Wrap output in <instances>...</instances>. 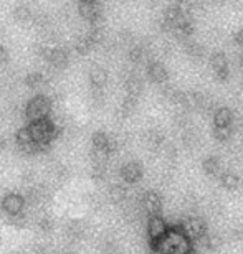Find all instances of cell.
<instances>
[{
    "mask_svg": "<svg viewBox=\"0 0 243 254\" xmlns=\"http://www.w3.org/2000/svg\"><path fill=\"white\" fill-rule=\"evenodd\" d=\"M119 174H121V179L124 180V184L133 185V184H138V182L143 179L144 169H143V165H141V162L131 160V162H126V164L121 167Z\"/></svg>",
    "mask_w": 243,
    "mask_h": 254,
    "instance_id": "cell-8",
    "label": "cell"
},
{
    "mask_svg": "<svg viewBox=\"0 0 243 254\" xmlns=\"http://www.w3.org/2000/svg\"><path fill=\"white\" fill-rule=\"evenodd\" d=\"M202 169H204V174L207 177H212V179H220L224 175V167H222V162L219 157H205L204 162H202Z\"/></svg>",
    "mask_w": 243,
    "mask_h": 254,
    "instance_id": "cell-12",
    "label": "cell"
},
{
    "mask_svg": "<svg viewBox=\"0 0 243 254\" xmlns=\"http://www.w3.org/2000/svg\"><path fill=\"white\" fill-rule=\"evenodd\" d=\"M7 147V142H5V139L2 135H0V152H3V149Z\"/></svg>",
    "mask_w": 243,
    "mask_h": 254,
    "instance_id": "cell-38",
    "label": "cell"
},
{
    "mask_svg": "<svg viewBox=\"0 0 243 254\" xmlns=\"http://www.w3.org/2000/svg\"><path fill=\"white\" fill-rule=\"evenodd\" d=\"M146 57H148V53H146V50L141 47V45H136V47H131L129 50V60L133 63H141L144 62Z\"/></svg>",
    "mask_w": 243,
    "mask_h": 254,
    "instance_id": "cell-28",
    "label": "cell"
},
{
    "mask_svg": "<svg viewBox=\"0 0 243 254\" xmlns=\"http://www.w3.org/2000/svg\"><path fill=\"white\" fill-rule=\"evenodd\" d=\"M234 236L237 238V240L243 241V221H240L239 225L234 228Z\"/></svg>",
    "mask_w": 243,
    "mask_h": 254,
    "instance_id": "cell-34",
    "label": "cell"
},
{
    "mask_svg": "<svg viewBox=\"0 0 243 254\" xmlns=\"http://www.w3.org/2000/svg\"><path fill=\"white\" fill-rule=\"evenodd\" d=\"M93 47H94V43L91 42V38L88 35H83V37H78L75 40V52L80 55H86Z\"/></svg>",
    "mask_w": 243,
    "mask_h": 254,
    "instance_id": "cell-25",
    "label": "cell"
},
{
    "mask_svg": "<svg viewBox=\"0 0 243 254\" xmlns=\"http://www.w3.org/2000/svg\"><path fill=\"white\" fill-rule=\"evenodd\" d=\"M242 68H243V55H242Z\"/></svg>",
    "mask_w": 243,
    "mask_h": 254,
    "instance_id": "cell-39",
    "label": "cell"
},
{
    "mask_svg": "<svg viewBox=\"0 0 243 254\" xmlns=\"http://www.w3.org/2000/svg\"><path fill=\"white\" fill-rule=\"evenodd\" d=\"M106 177V165H93L91 169V179L94 182H103Z\"/></svg>",
    "mask_w": 243,
    "mask_h": 254,
    "instance_id": "cell-31",
    "label": "cell"
},
{
    "mask_svg": "<svg viewBox=\"0 0 243 254\" xmlns=\"http://www.w3.org/2000/svg\"><path fill=\"white\" fill-rule=\"evenodd\" d=\"M2 210L7 213L10 218L22 215L23 206H25V198L20 193H8L2 198V203H0Z\"/></svg>",
    "mask_w": 243,
    "mask_h": 254,
    "instance_id": "cell-7",
    "label": "cell"
},
{
    "mask_svg": "<svg viewBox=\"0 0 243 254\" xmlns=\"http://www.w3.org/2000/svg\"><path fill=\"white\" fill-rule=\"evenodd\" d=\"M199 243L204 245L205 250L214 251V250H219V248L222 246V238L219 235H205Z\"/></svg>",
    "mask_w": 243,
    "mask_h": 254,
    "instance_id": "cell-27",
    "label": "cell"
},
{
    "mask_svg": "<svg viewBox=\"0 0 243 254\" xmlns=\"http://www.w3.org/2000/svg\"><path fill=\"white\" fill-rule=\"evenodd\" d=\"M170 228L167 226L165 220L159 216H151L148 220V238H149V245H156L158 241H161L162 238L167 235Z\"/></svg>",
    "mask_w": 243,
    "mask_h": 254,
    "instance_id": "cell-6",
    "label": "cell"
},
{
    "mask_svg": "<svg viewBox=\"0 0 243 254\" xmlns=\"http://www.w3.org/2000/svg\"><path fill=\"white\" fill-rule=\"evenodd\" d=\"M13 17L17 18L18 22H28V20L33 17V12L27 3H18L17 7L13 8Z\"/></svg>",
    "mask_w": 243,
    "mask_h": 254,
    "instance_id": "cell-26",
    "label": "cell"
},
{
    "mask_svg": "<svg viewBox=\"0 0 243 254\" xmlns=\"http://www.w3.org/2000/svg\"><path fill=\"white\" fill-rule=\"evenodd\" d=\"M109 140H111V135L106 134L104 130H96L94 134L91 135L93 149H98V150H108L109 152Z\"/></svg>",
    "mask_w": 243,
    "mask_h": 254,
    "instance_id": "cell-18",
    "label": "cell"
},
{
    "mask_svg": "<svg viewBox=\"0 0 243 254\" xmlns=\"http://www.w3.org/2000/svg\"><path fill=\"white\" fill-rule=\"evenodd\" d=\"M23 81L30 89H40L45 84V76L40 71H33V73H28L25 76Z\"/></svg>",
    "mask_w": 243,
    "mask_h": 254,
    "instance_id": "cell-24",
    "label": "cell"
},
{
    "mask_svg": "<svg viewBox=\"0 0 243 254\" xmlns=\"http://www.w3.org/2000/svg\"><path fill=\"white\" fill-rule=\"evenodd\" d=\"M45 60H47V62L52 64L53 68L62 69V68H65V66L68 64L70 57H68L67 50H63V48H50L47 57H45Z\"/></svg>",
    "mask_w": 243,
    "mask_h": 254,
    "instance_id": "cell-13",
    "label": "cell"
},
{
    "mask_svg": "<svg viewBox=\"0 0 243 254\" xmlns=\"http://www.w3.org/2000/svg\"><path fill=\"white\" fill-rule=\"evenodd\" d=\"M148 76L153 83L161 84V86H164L167 81H169V71H167L165 66L159 62H151L148 64Z\"/></svg>",
    "mask_w": 243,
    "mask_h": 254,
    "instance_id": "cell-11",
    "label": "cell"
},
{
    "mask_svg": "<svg viewBox=\"0 0 243 254\" xmlns=\"http://www.w3.org/2000/svg\"><path fill=\"white\" fill-rule=\"evenodd\" d=\"M182 140H184V144L187 147H192L197 142V134H195V130H192V129H185L184 130V134H182Z\"/></svg>",
    "mask_w": 243,
    "mask_h": 254,
    "instance_id": "cell-32",
    "label": "cell"
},
{
    "mask_svg": "<svg viewBox=\"0 0 243 254\" xmlns=\"http://www.w3.org/2000/svg\"><path fill=\"white\" fill-rule=\"evenodd\" d=\"M89 83H91V88L93 89H103L104 84L108 83V71L103 66H93V68L89 69Z\"/></svg>",
    "mask_w": 243,
    "mask_h": 254,
    "instance_id": "cell-14",
    "label": "cell"
},
{
    "mask_svg": "<svg viewBox=\"0 0 243 254\" xmlns=\"http://www.w3.org/2000/svg\"><path fill=\"white\" fill-rule=\"evenodd\" d=\"M109 198L113 200L114 203H121L128 198V187L123 185V184H114L113 187L109 189Z\"/></svg>",
    "mask_w": 243,
    "mask_h": 254,
    "instance_id": "cell-23",
    "label": "cell"
},
{
    "mask_svg": "<svg viewBox=\"0 0 243 254\" xmlns=\"http://www.w3.org/2000/svg\"><path fill=\"white\" fill-rule=\"evenodd\" d=\"M136 108H138V98H131V96H126L121 103L119 109H118V114L121 118H129L131 114L134 113Z\"/></svg>",
    "mask_w": 243,
    "mask_h": 254,
    "instance_id": "cell-21",
    "label": "cell"
},
{
    "mask_svg": "<svg viewBox=\"0 0 243 254\" xmlns=\"http://www.w3.org/2000/svg\"><path fill=\"white\" fill-rule=\"evenodd\" d=\"M50 111H52V99L45 94H37L25 106V118L28 119V123H35L50 118Z\"/></svg>",
    "mask_w": 243,
    "mask_h": 254,
    "instance_id": "cell-3",
    "label": "cell"
},
{
    "mask_svg": "<svg viewBox=\"0 0 243 254\" xmlns=\"http://www.w3.org/2000/svg\"><path fill=\"white\" fill-rule=\"evenodd\" d=\"M232 135V127H214V137L219 142H227Z\"/></svg>",
    "mask_w": 243,
    "mask_h": 254,
    "instance_id": "cell-29",
    "label": "cell"
},
{
    "mask_svg": "<svg viewBox=\"0 0 243 254\" xmlns=\"http://www.w3.org/2000/svg\"><path fill=\"white\" fill-rule=\"evenodd\" d=\"M210 66H212V71H214V76L219 81H227V79H229V76H230L229 60H227V57L222 52L212 53Z\"/></svg>",
    "mask_w": 243,
    "mask_h": 254,
    "instance_id": "cell-9",
    "label": "cell"
},
{
    "mask_svg": "<svg viewBox=\"0 0 243 254\" xmlns=\"http://www.w3.org/2000/svg\"><path fill=\"white\" fill-rule=\"evenodd\" d=\"M151 250L153 254H190V240L180 228H170L161 241L151 245Z\"/></svg>",
    "mask_w": 243,
    "mask_h": 254,
    "instance_id": "cell-1",
    "label": "cell"
},
{
    "mask_svg": "<svg viewBox=\"0 0 243 254\" xmlns=\"http://www.w3.org/2000/svg\"><path fill=\"white\" fill-rule=\"evenodd\" d=\"M235 42H237V45L243 47V28H240L239 32L235 33Z\"/></svg>",
    "mask_w": 243,
    "mask_h": 254,
    "instance_id": "cell-37",
    "label": "cell"
},
{
    "mask_svg": "<svg viewBox=\"0 0 243 254\" xmlns=\"http://www.w3.org/2000/svg\"><path fill=\"white\" fill-rule=\"evenodd\" d=\"M28 129L32 132L35 142L38 144L40 147V152L47 150L52 140L57 137L58 134V127L55 124L53 119H40V121H35V123H30L28 124Z\"/></svg>",
    "mask_w": 243,
    "mask_h": 254,
    "instance_id": "cell-2",
    "label": "cell"
},
{
    "mask_svg": "<svg viewBox=\"0 0 243 254\" xmlns=\"http://www.w3.org/2000/svg\"><path fill=\"white\" fill-rule=\"evenodd\" d=\"M37 226H38V230H40V231L48 233V231L53 228V221L50 220L48 216H42V218H40V220L37 221Z\"/></svg>",
    "mask_w": 243,
    "mask_h": 254,
    "instance_id": "cell-33",
    "label": "cell"
},
{
    "mask_svg": "<svg viewBox=\"0 0 243 254\" xmlns=\"http://www.w3.org/2000/svg\"><path fill=\"white\" fill-rule=\"evenodd\" d=\"M124 89H126V96L139 98V94L143 93V89H144V83L138 74H129L128 78L124 79Z\"/></svg>",
    "mask_w": 243,
    "mask_h": 254,
    "instance_id": "cell-15",
    "label": "cell"
},
{
    "mask_svg": "<svg viewBox=\"0 0 243 254\" xmlns=\"http://www.w3.org/2000/svg\"><path fill=\"white\" fill-rule=\"evenodd\" d=\"M7 62H8V52H7V48H5L3 45H0V64H3Z\"/></svg>",
    "mask_w": 243,
    "mask_h": 254,
    "instance_id": "cell-35",
    "label": "cell"
},
{
    "mask_svg": "<svg viewBox=\"0 0 243 254\" xmlns=\"http://www.w3.org/2000/svg\"><path fill=\"white\" fill-rule=\"evenodd\" d=\"M220 185L225 190L234 191L240 187V177L234 174V172H224V175L220 177Z\"/></svg>",
    "mask_w": 243,
    "mask_h": 254,
    "instance_id": "cell-19",
    "label": "cell"
},
{
    "mask_svg": "<svg viewBox=\"0 0 243 254\" xmlns=\"http://www.w3.org/2000/svg\"><path fill=\"white\" fill-rule=\"evenodd\" d=\"M15 142H17L18 149L27 155H33V154H38L40 152V147H38L37 142H35L32 132H30V129H28V126L18 129L17 135H15Z\"/></svg>",
    "mask_w": 243,
    "mask_h": 254,
    "instance_id": "cell-5",
    "label": "cell"
},
{
    "mask_svg": "<svg viewBox=\"0 0 243 254\" xmlns=\"http://www.w3.org/2000/svg\"><path fill=\"white\" fill-rule=\"evenodd\" d=\"M141 203H143L144 211L148 213L149 218L151 216H159V213L162 210V198L158 191H153V190L146 191L143 195Z\"/></svg>",
    "mask_w": 243,
    "mask_h": 254,
    "instance_id": "cell-10",
    "label": "cell"
},
{
    "mask_svg": "<svg viewBox=\"0 0 243 254\" xmlns=\"http://www.w3.org/2000/svg\"><path fill=\"white\" fill-rule=\"evenodd\" d=\"M146 140H148V145L153 147V149H161L165 142V135L164 132L159 129H151L146 134Z\"/></svg>",
    "mask_w": 243,
    "mask_h": 254,
    "instance_id": "cell-20",
    "label": "cell"
},
{
    "mask_svg": "<svg viewBox=\"0 0 243 254\" xmlns=\"http://www.w3.org/2000/svg\"><path fill=\"white\" fill-rule=\"evenodd\" d=\"M68 233L72 238H81L84 233V226L81 225V221H72L68 225Z\"/></svg>",
    "mask_w": 243,
    "mask_h": 254,
    "instance_id": "cell-30",
    "label": "cell"
},
{
    "mask_svg": "<svg viewBox=\"0 0 243 254\" xmlns=\"http://www.w3.org/2000/svg\"><path fill=\"white\" fill-rule=\"evenodd\" d=\"M180 230L182 233L189 238L190 241H200L202 238L207 235V225L205 221L199 216H190L185 218L184 221L180 223Z\"/></svg>",
    "mask_w": 243,
    "mask_h": 254,
    "instance_id": "cell-4",
    "label": "cell"
},
{
    "mask_svg": "<svg viewBox=\"0 0 243 254\" xmlns=\"http://www.w3.org/2000/svg\"><path fill=\"white\" fill-rule=\"evenodd\" d=\"M234 113L229 108H219L214 113V127H232Z\"/></svg>",
    "mask_w": 243,
    "mask_h": 254,
    "instance_id": "cell-17",
    "label": "cell"
},
{
    "mask_svg": "<svg viewBox=\"0 0 243 254\" xmlns=\"http://www.w3.org/2000/svg\"><path fill=\"white\" fill-rule=\"evenodd\" d=\"M104 254H121V251H119L116 246H113V245H108V246L104 248Z\"/></svg>",
    "mask_w": 243,
    "mask_h": 254,
    "instance_id": "cell-36",
    "label": "cell"
},
{
    "mask_svg": "<svg viewBox=\"0 0 243 254\" xmlns=\"http://www.w3.org/2000/svg\"><path fill=\"white\" fill-rule=\"evenodd\" d=\"M194 30H195V27H194V22H192L190 15H185V17L172 28V32H174L179 38L189 40L192 37V33H194Z\"/></svg>",
    "mask_w": 243,
    "mask_h": 254,
    "instance_id": "cell-16",
    "label": "cell"
},
{
    "mask_svg": "<svg viewBox=\"0 0 243 254\" xmlns=\"http://www.w3.org/2000/svg\"><path fill=\"white\" fill-rule=\"evenodd\" d=\"M184 50H185V53L189 55L190 58H194V60H200L202 57H204V47H202L200 43H197L195 40H185V43H184Z\"/></svg>",
    "mask_w": 243,
    "mask_h": 254,
    "instance_id": "cell-22",
    "label": "cell"
}]
</instances>
